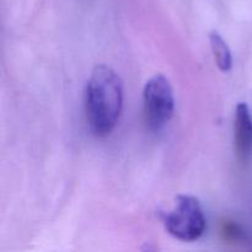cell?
<instances>
[{
	"mask_svg": "<svg viewBox=\"0 0 252 252\" xmlns=\"http://www.w3.org/2000/svg\"><path fill=\"white\" fill-rule=\"evenodd\" d=\"M143 102L148 127L152 130L164 128L171 120L175 110L174 90L169 79L162 74L150 78L144 86Z\"/></svg>",
	"mask_w": 252,
	"mask_h": 252,
	"instance_id": "cell-3",
	"label": "cell"
},
{
	"mask_svg": "<svg viewBox=\"0 0 252 252\" xmlns=\"http://www.w3.org/2000/svg\"><path fill=\"white\" fill-rule=\"evenodd\" d=\"M167 233L185 243H192L201 238L207 228V220L201 203L191 194H179L175 206L164 216Z\"/></svg>",
	"mask_w": 252,
	"mask_h": 252,
	"instance_id": "cell-2",
	"label": "cell"
},
{
	"mask_svg": "<svg viewBox=\"0 0 252 252\" xmlns=\"http://www.w3.org/2000/svg\"><path fill=\"white\" fill-rule=\"evenodd\" d=\"M209 42H211L212 52H213L214 59L221 71H229L233 66V56H231L230 48L228 43L224 41L223 37L217 31L211 32L209 34Z\"/></svg>",
	"mask_w": 252,
	"mask_h": 252,
	"instance_id": "cell-5",
	"label": "cell"
},
{
	"mask_svg": "<svg viewBox=\"0 0 252 252\" xmlns=\"http://www.w3.org/2000/svg\"><path fill=\"white\" fill-rule=\"evenodd\" d=\"M123 108V84L107 65L95 66L85 89V111L91 132L98 137L115 129Z\"/></svg>",
	"mask_w": 252,
	"mask_h": 252,
	"instance_id": "cell-1",
	"label": "cell"
},
{
	"mask_svg": "<svg viewBox=\"0 0 252 252\" xmlns=\"http://www.w3.org/2000/svg\"><path fill=\"white\" fill-rule=\"evenodd\" d=\"M145 252H155V251H154V249H152V248H148V250L145 251Z\"/></svg>",
	"mask_w": 252,
	"mask_h": 252,
	"instance_id": "cell-6",
	"label": "cell"
},
{
	"mask_svg": "<svg viewBox=\"0 0 252 252\" xmlns=\"http://www.w3.org/2000/svg\"><path fill=\"white\" fill-rule=\"evenodd\" d=\"M234 143L235 152L241 161H248L252 157V118L246 103L236 106L234 121Z\"/></svg>",
	"mask_w": 252,
	"mask_h": 252,
	"instance_id": "cell-4",
	"label": "cell"
}]
</instances>
